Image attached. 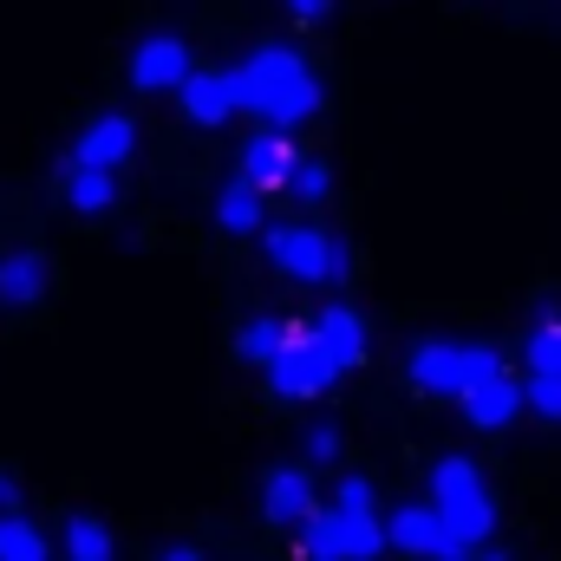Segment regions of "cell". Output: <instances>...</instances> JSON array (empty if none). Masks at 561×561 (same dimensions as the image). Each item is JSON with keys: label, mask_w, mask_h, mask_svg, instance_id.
Instances as JSON below:
<instances>
[{"label": "cell", "mask_w": 561, "mask_h": 561, "mask_svg": "<svg viewBox=\"0 0 561 561\" xmlns=\"http://www.w3.org/2000/svg\"><path fill=\"white\" fill-rule=\"evenodd\" d=\"M229 79H236V112L268 118V131H294L320 112V85H313L307 59L287 46H255Z\"/></svg>", "instance_id": "6da1fadb"}, {"label": "cell", "mask_w": 561, "mask_h": 561, "mask_svg": "<svg viewBox=\"0 0 561 561\" xmlns=\"http://www.w3.org/2000/svg\"><path fill=\"white\" fill-rule=\"evenodd\" d=\"M59 549H66L72 561H112V529H105L99 516H66Z\"/></svg>", "instance_id": "d6986e66"}, {"label": "cell", "mask_w": 561, "mask_h": 561, "mask_svg": "<svg viewBox=\"0 0 561 561\" xmlns=\"http://www.w3.org/2000/svg\"><path fill=\"white\" fill-rule=\"evenodd\" d=\"M280 7H287V13H294V20H307V26H313V20H327V13H333V0H280Z\"/></svg>", "instance_id": "484cf974"}, {"label": "cell", "mask_w": 561, "mask_h": 561, "mask_svg": "<svg viewBox=\"0 0 561 561\" xmlns=\"http://www.w3.org/2000/svg\"><path fill=\"white\" fill-rule=\"evenodd\" d=\"M131 150H138V125H131L125 112H105L99 125H85V138L72 144V163H99V170H118Z\"/></svg>", "instance_id": "8fae6325"}, {"label": "cell", "mask_w": 561, "mask_h": 561, "mask_svg": "<svg viewBox=\"0 0 561 561\" xmlns=\"http://www.w3.org/2000/svg\"><path fill=\"white\" fill-rule=\"evenodd\" d=\"M529 366H536V373H561V320L556 313L536 327V340H529Z\"/></svg>", "instance_id": "603a6c76"}, {"label": "cell", "mask_w": 561, "mask_h": 561, "mask_svg": "<svg viewBox=\"0 0 561 561\" xmlns=\"http://www.w3.org/2000/svg\"><path fill=\"white\" fill-rule=\"evenodd\" d=\"M66 176H59V190H66V203L79 209V216H99V209H112V196H118V176L112 170H99V163H59Z\"/></svg>", "instance_id": "9a60e30c"}, {"label": "cell", "mask_w": 561, "mask_h": 561, "mask_svg": "<svg viewBox=\"0 0 561 561\" xmlns=\"http://www.w3.org/2000/svg\"><path fill=\"white\" fill-rule=\"evenodd\" d=\"M340 457V431L333 424H307V463H333Z\"/></svg>", "instance_id": "d4e9b609"}, {"label": "cell", "mask_w": 561, "mask_h": 561, "mask_svg": "<svg viewBox=\"0 0 561 561\" xmlns=\"http://www.w3.org/2000/svg\"><path fill=\"white\" fill-rule=\"evenodd\" d=\"M523 405H529L536 419L561 424V373H536V366H529V379H523Z\"/></svg>", "instance_id": "7402d4cb"}, {"label": "cell", "mask_w": 561, "mask_h": 561, "mask_svg": "<svg viewBox=\"0 0 561 561\" xmlns=\"http://www.w3.org/2000/svg\"><path fill=\"white\" fill-rule=\"evenodd\" d=\"M340 379H346V366H340L307 327H294V340L268 359V386H275V399H320V392H333Z\"/></svg>", "instance_id": "5b68a950"}, {"label": "cell", "mask_w": 561, "mask_h": 561, "mask_svg": "<svg viewBox=\"0 0 561 561\" xmlns=\"http://www.w3.org/2000/svg\"><path fill=\"white\" fill-rule=\"evenodd\" d=\"M287 340H294V327H287V320H275V313H255V320L236 333V359H242V366H268Z\"/></svg>", "instance_id": "ac0fdd59"}, {"label": "cell", "mask_w": 561, "mask_h": 561, "mask_svg": "<svg viewBox=\"0 0 561 561\" xmlns=\"http://www.w3.org/2000/svg\"><path fill=\"white\" fill-rule=\"evenodd\" d=\"M7 510H20V483H13V477L0 470V516H7Z\"/></svg>", "instance_id": "4316f807"}, {"label": "cell", "mask_w": 561, "mask_h": 561, "mask_svg": "<svg viewBox=\"0 0 561 561\" xmlns=\"http://www.w3.org/2000/svg\"><path fill=\"white\" fill-rule=\"evenodd\" d=\"M307 536H300V556L313 561H373L386 556V529H379V516H353V510H313L307 523H300Z\"/></svg>", "instance_id": "8992f818"}, {"label": "cell", "mask_w": 561, "mask_h": 561, "mask_svg": "<svg viewBox=\"0 0 561 561\" xmlns=\"http://www.w3.org/2000/svg\"><path fill=\"white\" fill-rule=\"evenodd\" d=\"M307 333H313V340H320V346H327V353H333V359L346 366V373H353V366L366 359V320H359L353 307H327V313H320V320H313Z\"/></svg>", "instance_id": "5bb4252c"}, {"label": "cell", "mask_w": 561, "mask_h": 561, "mask_svg": "<svg viewBox=\"0 0 561 561\" xmlns=\"http://www.w3.org/2000/svg\"><path fill=\"white\" fill-rule=\"evenodd\" d=\"M216 229H229V236H255V229H262V190H255L249 176H229V183H222V196H216Z\"/></svg>", "instance_id": "e0dca14e"}, {"label": "cell", "mask_w": 561, "mask_h": 561, "mask_svg": "<svg viewBox=\"0 0 561 561\" xmlns=\"http://www.w3.org/2000/svg\"><path fill=\"white\" fill-rule=\"evenodd\" d=\"M53 287V262L33 255V249H13L0 255V307H39Z\"/></svg>", "instance_id": "7c38bea8"}, {"label": "cell", "mask_w": 561, "mask_h": 561, "mask_svg": "<svg viewBox=\"0 0 561 561\" xmlns=\"http://www.w3.org/2000/svg\"><path fill=\"white\" fill-rule=\"evenodd\" d=\"M262 510H268L275 529H300V523L313 516V483H307V470H268V477H262Z\"/></svg>", "instance_id": "4fadbf2b"}, {"label": "cell", "mask_w": 561, "mask_h": 561, "mask_svg": "<svg viewBox=\"0 0 561 561\" xmlns=\"http://www.w3.org/2000/svg\"><path fill=\"white\" fill-rule=\"evenodd\" d=\"M463 419L477 424V431H503V424L523 412V379H510V373H490V379H477L463 399Z\"/></svg>", "instance_id": "30bf717a"}, {"label": "cell", "mask_w": 561, "mask_h": 561, "mask_svg": "<svg viewBox=\"0 0 561 561\" xmlns=\"http://www.w3.org/2000/svg\"><path fill=\"white\" fill-rule=\"evenodd\" d=\"M46 556H53V542H46L20 510H7V516H0V561H46Z\"/></svg>", "instance_id": "ffe728a7"}, {"label": "cell", "mask_w": 561, "mask_h": 561, "mask_svg": "<svg viewBox=\"0 0 561 561\" xmlns=\"http://www.w3.org/2000/svg\"><path fill=\"white\" fill-rule=\"evenodd\" d=\"M490 373H503L496 346H463V340H419L412 359H405V379L419 386L424 399H463Z\"/></svg>", "instance_id": "3957f363"}, {"label": "cell", "mask_w": 561, "mask_h": 561, "mask_svg": "<svg viewBox=\"0 0 561 561\" xmlns=\"http://www.w3.org/2000/svg\"><path fill=\"white\" fill-rule=\"evenodd\" d=\"M183 72H190V46H183L176 33L138 39V53H131V85H138V92H176Z\"/></svg>", "instance_id": "9c48e42d"}, {"label": "cell", "mask_w": 561, "mask_h": 561, "mask_svg": "<svg viewBox=\"0 0 561 561\" xmlns=\"http://www.w3.org/2000/svg\"><path fill=\"white\" fill-rule=\"evenodd\" d=\"M386 549H399V556H437V561H463L477 556V549H463L457 536H444V523H437V510L431 503H412V510H392L386 523Z\"/></svg>", "instance_id": "52a82bcc"}, {"label": "cell", "mask_w": 561, "mask_h": 561, "mask_svg": "<svg viewBox=\"0 0 561 561\" xmlns=\"http://www.w3.org/2000/svg\"><path fill=\"white\" fill-rule=\"evenodd\" d=\"M176 99H183V118L196 131H222L236 118V79L229 72H183L176 79Z\"/></svg>", "instance_id": "ba28073f"}, {"label": "cell", "mask_w": 561, "mask_h": 561, "mask_svg": "<svg viewBox=\"0 0 561 561\" xmlns=\"http://www.w3.org/2000/svg\"><path fill=\"white\" fill-rule=\"evenodd\" d=\"M280 190H287L294 203H327V196H333V170H327L320 157H294V163H287V183H280Z\"/></svg>", "instance_id": "44dd1931"}, {"label": "cell", "mask_w": 561, "mask_h": 561, "mask_svg": "<svg viewBox=\"0 0 561 561\" xmlns=\"http://www.w3.org/2000/svg\"><path fill=\"white\" fill-rule=\"evenodd\" d=\"M268 262L287 280H346L353 249L320 236V229H307V222H287V229H268Z\"/></svg>", "instance_id": "277c9868"}, {"label": "cell", "mask_w": 561, "mask_h": 561, "mask_svg": "<svg viewBox=\"0 0 561 561\" xmlns=\"http://www.w3.org/2000/svg\"><path fill=\"white\" fill-rule=\"evenodd\" d=\"M431 510H437L444 536H457L463 549H483L496 536V503H490V483L477 477L470 457H437L431 463Z\"/></svg>", "instance_id": "7a4b0ae2"}, {"label": "cell", "mask_w": 561, "mask_h": 561, "mask_svg": "<svg viewBox=\"0 0 561 561\" xmlns=\"http://www.w3.org/2000/svg\"><path fill=\"white\" fill-rule=\"evenodd\" d=\"M333 510H353V516H373V483H366V477H346V483L333 490Z\"/></svg>", "instance_id": "cb8c5ba5"}, {"label": "cell", "mask_w": 561, "mask_h": 561, "mask_svg": "<svg viewBox=\"0 0 561 561\" xmlns=\"http://www.w3.org/2000/svg\"><path fill=\"white\" fill-rule=\"evenodd\" d=\"M287 163H294L287 131H262V138L242 144V176H249L255 190H280V183H287Z\"/></svg>", "instance_id": "2e32d148"}]
</instances>
